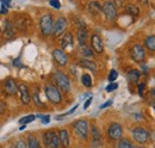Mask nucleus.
Returning <instances> with one entry per match:
<instances>
[{
	"label": "nucleus",
	"mask_w": 155,
	"mask_h": 148,
	"mask_svg": "<svg viewBox=\"0 0 155 148\" xmlns=\"http://www.w3.org/2000/svg\"><path fill=\"white\" fill-rule=\"evenodd\" d=\"M44 94L47 99L53 104H60L62 102V94L60 89L53 84H47L44 86Z\"/></svg>",
	"instance_id": "f257e3e1"
},
{
	"label": "nucleus",
	"mask_w": 155,
	"mask_h": 148,
	"mask_svg": "<svg viewBox=\"0 0 155 148\" xmlns=\"http://www.w3.org/2000/svg\"><path fill=\"white\" fill-rule=\"evenodd\" d=\"M53 25H54V20H53V16L50 13H44L39 18V30L44 37L51 35Z\"/></svg>",
	"instance_id": "f03ea898"
},
{
	"label": "nucleus",
	"mask_w": 155,
	"mask_h": 148,
	"mask_svg": "<svg viewBox=\"0 0 155 148\" xmlns=\"http://www.w3.org/2000/svg\"><path fill=\"white\" fill-rule=\"evenodd\" d=\"M53 76H54V81H55L56 86L62 92L67 93L71 91V81H69V78L67 76V74H64L61 71H56Z\"/></svg>",
	"instance_id": "7ed1b4c3"
},
{
	"label": "nucleus",
	"mask_w": 155,
	"mask_h": 148,
	"mask_svg": "<svg viewBox=\"0 0 155 148\" xmlns=\"http://www.w3.org/2000/svg\"><path fill=\"white\" fill-rule=\"evenodd\" d=\"M43 143L45 148H60L58 133L54 130H47L43 134Z\"/></svg>",
	"instance_id": "20e7f679"
},
{
	"label": "nucleus",
	"mask_w": 155,
	"mask_h": 148,
	"mask_svg": "<svg viewBox=\"0 0 155 148\" xmlns=\"http://www.w3.org/2000/svg\"><path fill=\"white\" fill-rule=\"evenodd\" d=\"M101 12L104 13L105 18L110 22H114L117 19V16H118V11H117V6L114 4V1H105L101 6Z\"/></svg>",
	"instance_id": "39448f33"
},
{
	"label": "nucleus",
	"mask_w": 155,
	"mask_h": 148,
	"mask_svg": "<svg viewBox=\"0 0 155 148\" xmlns=\"http://www.w3.org/2000/svg\"><path fill=\"white\" fill-rule=\"evenodd\" d=\"M73 130L82 140H87L88 137V122L86 119H78L73 123Z\"/></svg>",
	"instance_id": "423d86ee"
},
{
	"label": "nucleus",
	"mask_w": 155,
	"mask_h": 148,
	"mask_svg": "<svg viewBox=\"0 0 155 148\" xmlns=\"http://www.w3.org/2000/svg\"><path fill=\"white\" fill-rule=\"evenodd\" d=\"M133 139L138 145H146L149 141V133L142 127H135L131 129Z\"/></svg>",
	"instance_id": "0eeeda50"
},
{
	"label": "nucleus",
	"mask_w": 155,
	"mask_h": 148,
	"mask_svg": "<svg viewBox=\"0 0 155 148\" xmlns=\"http://www.w3.org/2000/svg\"><path fill=\"white\" fill-rule=\"evenodd\" d=\"M67 25H68L67 19L64 18V17H58L56 19V22L54 23V25H53L51 36L54 37V38H58L60 36H62L66 32V30H67Z\"/></svg>",
	"instance_id": "6e6552de"
},
{
	"label": "nucleus",
	"mask_w": 155,
	"mask_h": 148,
	"mask_svg": "<svg viewBox=\"0 0 155 148\" xmlns=\"http://www.w3.org/2000/svg\"><path fill=\"white\" fill-rule=\"evenodd\" d=\"M107 136L110 140H114V141H119L123 136V127L117 123V122H114L109 126L107 128Z\"/></svg>",
	"instance_id": "1a4fd4ad"
},
{
	"label": "nucleus",
	"mask_w": 155,
	"mask_h": 148,
	"mask_svg": "<svg viewBox=\"0 0 155 148\" xmlns=\"http://www.w3.org/2000/svg\"><path fill=\"white\" fill-rule=\"evenodd\" d=\"M130 56L135 62L141 63V62H143L146 60V50L141 44L136 43L130 49Z\"/></svg>",
	"instance_id": "9d476101"
},
{
	"label": "nucleus",
	"mask_w": 155,
	"mask_h": 148,
	"mask_svg": "<svg viewBox=\"0 0 155 148\" xmlns=\"http://www.w3.org/2000/svg\"><path fill=\"white\" fill-rule=\"evenodd\" d=\"M2 90L6 96H15L16 93H18V84L16 82L15 79L8 78L4 81L2 84Z\"/></svg>",
	"instance_id": "9b49d317"
},
{
	"label": "nucleus",
	"mask_w": 155,
	"mask_h": 148,
	"mask_svg": "<svg viewBox=\"0 0 155 148\" xmlns=\"http://www.w3.org/2000/svg\"><path fill=\"white\" fill-rule=\"evenodd\" d=\"M53 59L60 67H64L68 63V56L62 49H54L53 50Z\"/></svg>",
	"instance_id": "f8f14e48"
},
{
	"label": "nucleus",
	"mask_w": 155,
	"mask_h": 148,
	"mask_svg": "<svg viewBox=\"0 0 155 148\" xmlns=\"http://www.w3.org/2000/svg\"><path fill=\"white\" fill-rule=\"evenodd\" d=\"M18 94H19V99L20 102L25 105L30 104L31 102V94L29 92V89L25 84H20L18 85Z\"/></svg>",
	"instance_id": "ddd939ff"
},
{
	"label": "nucleus",
	"mask_w": 155,
	"mask_h": 148,
	"mask_svg": "<svg viewBox=\"0 0 155 148\" xmlns=\"http://www.w3.org/2000/svg\"><path fill=\"white\" fill-rule=\"evenodd\" d=\"M91 48L93 49L94 53L97 54H101L104 52V44H103V41L99 35L97 34H93L91 36Z\"/></svg>",
	"instance_id": "4468645a"
},
{
	"label": "nucleus",
	"mask_w": 155,
	"mask_h": 148,
	"mask_svg": "<svg viewBox=\"0 0 155 148\" xmlns=\"http://www.w3.org/2000/svg\"><path fill=\"white\" fill-rule=\"evenodd\" d=\"M74 45V37L72 32H64L61 37V47L63 49H72Z\"/></svg>",
	"instance_id": "2eb2a0df"
},
{
	"label": "nucleus",
	"mask_w": 155,
	"mask_h": 148,
	"mask_svg": "<svg viewBox=\"0 0 155 148\" xmlns=\"http://www.w3.org/2000/svg\"><path fill=\"white\" fill-rule=\"evenodd\" d=\"M2 32H4V36L7 37V38H11V37L15 36V25L10 19H5L4 20Z\"/></svg>",
	"instance_id": "dca6fc26"
},
{
	"label": "nucleus",
	"mask_w": 155,
	"mask_h": 148,
	"mask_svg": "<svg viewBox=\"0 0 155 148\" xmlns=\"http://www.w3.org/2000/svg\"><path fill=\"white\" fill-rule=\"evenodd\" d=\"M91 136H92V147H99L101 145V134L97 126L91 127Z\"/></svg>",
	"instance_id": "f3484780"
},
{
	"label": "nucleus",
	"mask_w": 155,
	"mask_h": 148,
	"mask_svg": "<svg viewBox=\"0 0 155 148\" xmlns=\"http://www.w3.org/2000/svg\"><path fill=\"white\" fill-rule=\"evenodd\" d=\"M58 141H60V146L62 148H69L71 146V141H69V134L66 129H61L58 133Z\"/></svg>",
	"instance_id": "a211bd4d"
},
{
	"label": "nucleus",
	"mask_w": 155,
	"mask_h": 148,
	"mask_svg": "<svg viewBox=\"0 0 155 148\" xmlns=\"http://www.w3.org/2000/svg\"><path fill=\"white\" fill-rule=\"evenodd\" d=\"M77 38H78V43H79V45H80V47L86 45L87 38H88V32H87V29H86V28L78 29Z\"/></svg>",
	"instance_id": "6ab92c4d"
},
{
	"label": "nucleus",
	"mask_w": 155,
	"mask_h": 148,
	"mask_svg": "<svg viewBox=\"0 0 155 148\" xmlns=\"http://www.w3.org/2000/svg\"><path fill=\"white\" fill-rule=\"evenodd\" d=\"M87 10H88V12H90L91 15L97 16V15H99V13L101 12V5L98 2L97 0H92V1L87 5Z\"/></svg>",
	"instance_id": "aec40b11"
},
{
	"label": "nucleus",
	"mask_w": 155,
	"mask_h": 148,
	"mask_svg": "<svg viewBox=\"0 0 155 148\" xmlns=\"http://www.w3.org/2000/svg\"><path fill=\"white\" fill-rule=\"evenodd\" d=\"M79 66H81L84 68H87V69H90L92 72H97V65H96V62H93V61H91L88 59L80 60L79 61Z\"/></svg>",
	"instance_id": "412c9836"
},
{
	"label": "nucleus",
	"mask_w": 155,
	"mask_h": 148,
	"mask_svg": "<svg viewBox=\"0 0 155 148\" xmlns=\"http://www.w3.org/2000/svg\"><path fill=\"white\" fill-rule=\"evenodd\" d=\"M144 47L149 52L155 53V35H149V36L146 37V39H144Z\"/></svg>",
	"instance_id": "4be33fe9"
},
{
	"label": "nucleus",
	"mask_w": 155,
	"mask_h": 148,
	"mask_svg": "<svg viewBox=\"0 0 155 148\" xmlns=\"http://www.w3.org/2000/svg\"><path fill=\"white\" fill-rule=\"evenodd\" d=\"M28 147L29 148H41V143H39L38 139H37L35 135H32V134H30V135L28 136Z\"/></svg>",
	"instance_id": "5701e85b"
},
{
	"label": "nucleus",
	"mask_w": 155,
	"mask_h": 148,
	"mask_svg": "<svg viewBox=\"0 0 155 148\" xmlns=\"http://www.w3.org/2000/svg\"><path fill=\"white\" fill-rule=\"evenodd\" d=\"M140 78H141V73H140V71H137V69H131V71L128 72V79H129V81L133 82V84H136V82L140 80Z\"/></svg>",
	"instance_id": "b1692460"
},
{
	"label": "nucleus",
	"mask_w": 155,
	"mask_h": 148,
	"mask_svg": "<svg viewBox=\"0 0 155 148\" xmlns=\"http://www.w3.org/2000/svg\"><path fill=\"white\" fill-rule=\"evenodd\" d=\"M32 99H34V102H35V104H36L37 106H44L43 102L41 100V94H39L38 86H36V87L34 89V91H32Z\"/></svg>",
	"instance_id": "393cba45"
},
{
	"label": "nucleus",
	"mask_w": 155,
	"mask_h": 148,
	"mask_svg": "<svg viewBox=\"0 0 155 148\" xmlns=\"http://www.w3.org/2000/svg\"><path fill=\"white\" fill-rule=\"evenodd\" d=\"M125 11H127V13H129L131 17H136V16H138V15H140V8H138L136 5H133V4L127 5Z\"/></svg>",
	"instance_id": "a878e982"
},
{
	"label": "nucleus",
	"mask_w": 155,
	"mask_h": 148,
	"mask_svg": "<svg viewBox=\"0 0 155 148\" xmlns=\"http://www.w3.org/2000/svg\"><path fill=\"white\" fill-rule=\"evenodd\" d=\"M81 55L84 56L85 59H88V60H90V59L94 57V52H93L92 48L84 45V47H81Z\"/></svg>",
	"instance_id": "bb28decb"
},
{
	"label": "nucleus",
	"mask_w": 155,
	"mask_h": 148,
	"mask_svg": "<svg viewBox=\"0 0 155 148\" xmlns=\"http://www.w3.org/2000/svg\"><path fill=\"white\" fill-rule=\"evenodd\" d=\"M15 28L18 29L19 31L23 30H26L28 29V20L24 18H18L16 20V24H15Z\"/></svg>",
	"instance_id": "cd10ccee"
},
{
	"label": "nucleus",
	"mask_w": 155,
	"mask_h": 148,
	"mask_svg": "<svg viewBox=\"0 0 155 148\" xmlns=\"http://www.w3.org/2000/svg\"><path fill=\"white\" fill-rule=\"evenodd\" d=\"M81 82H82V85H84L85 87H87V89L92 87V78H91V75L87 73L82 74V75H81Z\"/></svg>",
	"instance_id": "c85d7f7f"
},
{
	"label": "nucleus",
	"mask_w": 155,
	"mask_h": 148,
	"mask_svg": "<svg viewBox=\"0 0 155 148\" xmlns=\"http://www.w3.org/2000/svg\"><path fill=\"white\" fill-rule=\"evenodd\" d=\"M118 148H136L129 139H120L118 141Z\"/></svg>",
	"instance_id": "c756f323"
},
{
	"label": "nucleus",
	"mask_w": 155,
	"mask_h": 148,
	"mask_svg": "<svg viewBox=\"0 0 155 148\" xmlns=\"http://www.w3.org/2000/svg\"><path fill=\"white\" fill-rule=\"evenodd\" d=\"M36 119V116L35 115H29V116H25L23 118L19 119V124H28L30 122H34Z\"/></svg>",
	"instance_id": "7c9ffc66"
},
{
	"label": "nucleus",
	"mask_w": 155,
	"mask_h": 148,
	"mask_svg": "<svg viewBox=\"0 0 155 148\" xmlns=\"http://www.w3.org/2000/svg\"><path fill=\"white\" fill-rule=\"evenodd\" d=\"M117 78H118V73H117V71L116 69H111V71H110V73H109V76H107V80H109L110 82H114Z\"/></svg>",
	"instance_id": "2f4dec72"
},
{
	"label": "nucleus",
	"mask_w": 155,
	"mask_h": 148,
	"mask_svg": "<svg viewBox=\"0 0 155 148\" xmlns=\"http://www.w3.org/2000/svg\"><path fill=\"white\" fill-rule=\"evenodd\" d=\"M117 89H118V84L114 81V82H110V84L106 86L105 90H106V92H112V91H115V90H117Z\"/></svg>",
	"instance_id": "473e14b6"
},
{
	"label": "nucleus",
	"mask_w": 155,
	"mask_h": 148,
	"mask_svg": "<svg viewBox=\"0 0 155 148\" xmlns=\"http://www.w3.org/2000/svg\"><path fill=\"white\" fill-rule=\"evenodd\" d=\"M15 145H16V148H29L28 147V142H25V141L21 140V139H19Z\"/></svg>",
	"instance_id": "72a5a7b5"
},
{
	"label": "nucleus",
	"mask_w": 155,
	"mask_h": 148,
	"mask_svg": "<svg viewBox=\"0 0 155 148\" xmlns=\"http://www.w3.org/2000/svg\"><path fill=\"white\" fill-rule=\"evenodd\" d=\"M12 65H13V67H17V68H23V67H24V65L21 63L19 57H16V59L12 61Z\"/></svg>",
	"instance_id": "f704fd0d"
},
{
	"label": "nucleus",
	"mask_w": 155,
	"mask_h": 148,
	"mask_svg": "<svg viewBox=\"0 0 155 148\" xmlns=\"http://www.w3.org/2000/svg\"><path fill=\"white\" fill-rule=\"evenodd\" d=\"M49 4H50V6L54 7L55 10L61 8V2H60L58 0H49Z\"/></svg>",
	"instance_id": "c9c22d12"
},
{
	"label": "nucleus",
	"mask_w": 155,
	"mask_h": 148,
	"mask_svg": "<svg viewBox=\"0 0 155 148\" xmlns=\"http://www.w3.org/2000/svg\"><path fill=\"white\" fill-rule=\"evenodd\" d=\"M144 87H146V84H144V82H141V84H138L137 91H138V94H140L141 97H143V94H144Z\"/></svg>",
	"instance_id": "e433bc0d"
},
{
	"label": "nucleus",
	"mask_w": 155,
	"mask_h": 148,
	"mask_svg": "<svg viewBox=\"0 0 155 148\" xmlns=\"http://www.w3.org/2000/svg\"><path fill=\"white\" fill-rule=\"evenodd\" d=\"M41 122H42V124H48V123L50 122V117H49L48 115H47V116L43 115V116L41 117Z\"/></svg>",
	"instance_id": "4c0bfd02"
},
{
	"label": "nucleus",
	"mask_w": 155,
	"mask_h": 148,
	"mask_svg": "<svg viewBox=\"0 0 155 148\" xmlns=\"http://www.w3.org/2000/svg\"><path fill=\"white\" fill-rule=\"evenodd\" d=\"M112 103H114V100H112V99H110V100L105 102L103 105H100V109H106V108H109L110 105H112Z\"/></svg>",
	"instance_id": "58836bf2"
},
{
	"label": "nucleus",
	"mask_w": 155,
	"mask_h": 148,
	"mask_svg": "<svg viewBox=\"0 0 155 148\" xmlns=\"http://www.w3.org/2000/svg\"><path fill=\"white\" fill-rule=\"evenodd\" d=\"M92 100H93V98H92V97H90V98H88V99L85 102V104H84V109H85V110H86V109H88V106L91 105Z\"/></svg>",
	"instance_id": "ea45409f"
},
{
	"label": "nucleus",
	"mask_w": 155,
	"mask_h": 148,
	"mask_svg": "<svg viewBox=\"0 0 155 148\" xmlns=\"http://www.w3.org/2000/svg\"><path fill=\"white\" fill-rule=\"evenodd\" d=\"M112 1H114V4L116 5L117 7H120V6L125 2V0H112Z\"/></svg>",
	"instance_id": "a19ab883"
},
{
	"label": "nucleus",
	"mask_w": 155,
	"mask_h": 148,
	"mask_svg": "<svg viewBox=\"0 0 155 148\" xmlns=\"http://www.w3.org/2000/svg\"><path fill=\"white\" fill-rule=\"evenodd\" d=\"M8 12V7H6V6H4V5H1V10H0V15H6Z\"/></svg>",
	"instance_id": "79ce46f5"
},
{
	"label": "nucleus",
	"mask_w": 155,
	"mask_h": 148,
	"mask_svg": "<svg viewBox=\"0 0 155 148\" xmlns=\"http://www.w3.org/2000/svg\"><path fill=\"white\" fill-rule=\"evenodd\" d=\"M5 108H6V105H5V103L2 102V100H0V115L5 111Z\"/></svg>",
	"instance_id": "37998d69"
},
{
	"label": "nucleus",
	"mask_w": 155,
	"mask_h": 148,
	"mask_svg": "<svg viewBox=\"0 0 155 148\" xmlns=\"http://www.w3.org/2000/svg\"><path fill=\"white\" fill-rule=\"evenodd\" d=\"M10 4H11V0H1V5L6 6V7H8Z\"/></svg>",
	"instance_id": "c03bdc74"
},
{
	"label": "nucleus",
	"mask_w": 155,
	"mask_h": 148,
	"mask_svg": "<svg viewBox=\"0 0 155 148\" xmlns=\"http://www.w3.org/2000/svg\"><path fill=\"white\" fill-rule=\"evenodd\" d=\"M26 128V124H23V126H20V128H19V130H24Z\"/></svg>",
	"instance_id": "a18cd8bd"
},
{
	"label": "nucleus",
	"mask_w": 155,
	"mask_h": 148,
	"mask_svg": "<svg viewBox=\"0 0 155 148\" xmlns=\"http://www.w3.org/2000/svg\"><path fill=\"white\" fill-rule=\"evenodd\" d=\"M150 93L154 94V98H155V89H152V90H150Z\"/></svg>",
	"instance_id": "49530a36"
},
{
	"label": "nucleus",
	"mask_w": 155,
	"mask_h": 148,
	"mask_svg": "<svg viewBox=\"0 0 155 148\" xmlns=\"http://www.w3.org/2000/svg\"><path fill=\"white\" fill-rule=\"evenodd\" d=\"M2 24H4V23H1V22H0V32L2 31Z\"/></svg>",
	"instance_id": "de8ad7c7"
},
{
	"label": "nucleus",
	"mask_w": 155,
	"mask_h": 148,
	"mask_svg": "<svg viewBox=\"0 0 155 148\" xmlns=\"http://www.w3.org/2000/svg\"><path fill=\"white\" fill-rule=\"evenodd\" d=\"M136 148H146V147H143V145H140V146H137Z\"/></svg>",
	"instance_id": "09e8293b"
},
{
	"label": "nucleus",
	"mask_w": 155,
	"mask_h": 148,
	"mask_svg": "<svg viewBox=\"0 0 155 148\" xmlns=\"http://www.w3.org/2000/svg\"><path fill=\"white\" fill-rule=\"evenodd\" d=\"M10 148H16V145H13V143H12V145L10 146Z\"/></svg>",
	"instance_id": "8fccbe9b"
},
{
	"label": "nucleus",
	"mask_w": 155,
	"mask_h": 148,
	"mask_svg": "<svg viewBox=\"0 0 155 148\" xmlns=\"http://www.w3.org/2000/svg\"><path fill=\"white\" fill-rule=\"evenodd\" d=\"M153 109H154V111H155V104L153 105Z\"/></svg>",
	"instance_id": "3c124183"
},
{
	"label": "nucleus",
	"mask_w": 155,
	"mask_h": 148,
	"mask_svg": "<svg viewBox=\"0 0 155 148\" xmlns=\"http://www.w3.org/2000/svg\"><path fill=\"white\" fill-rule=\"evenodd\" d=\"M154 79H155V74H154Z\"/></svg>",
	"instance_id": "603ef678"
}]
</instances>
